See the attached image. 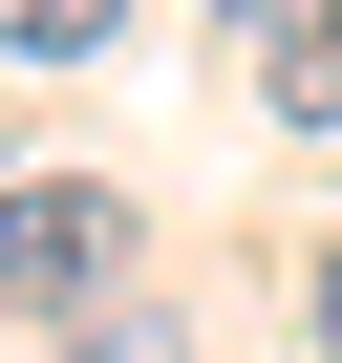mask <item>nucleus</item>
<instances>
[{
	"label": "nucleus",
	"mask_w": 342,
	"mask_h": 363,
	"mask_svg": "<svg viewBox=\"0 0 342 363\" xmlns=\"http://www.w3.org/2000/svg\"><path fill=\"white\" fill-rule=\"evenodd\" d=\"M107 278V193L43 171V193H0V299H86Z\"/></svg>",
	"instance_id": "obj_1"
},
{
	"label": "nucleus",
	"mask_w": 342,
	"mask_h": 363,
	"mask_svg": "<svg viewBox=\"0 0 342 363\" xmlns=\"http://www.w3.org/2000/svg\"><path fill=\"white\" fill-rule=\"evenodd\" d=\"M0 43H22V65H65V43H107V0H0Z\"/></svg>",
	"instance_id": "obj_2"
},
{
	"label": "nucleus",
	"mask_w": 342,
	"mask_h": 363,
	"mask_svg": "<svg viewBox=\"0 0 342 363\" xmlns=\"http://www.w3.org/2000/svg\"><path fill=\"white\" fill-rule=\"evenodd\" d=\"M65 363H171V342H128V320H86V342H65Z\"/></svg>",
	"instance_id": "obj_3"
},
{
	"label": "nucleus",
	"mask_w": 342,
	"mask_h": 363,
	"mask_svg": "<svg viewBox=\"0 0 342 363\" xmlns=\"http://www.w3.org/2000/svg\"><path fill=\"white\" fill-rule=\"evenodd\" d=\"M321 342H342V235H321Z\"/></svg>",
	"instance_id": "obj_4"
}]
</instances>
